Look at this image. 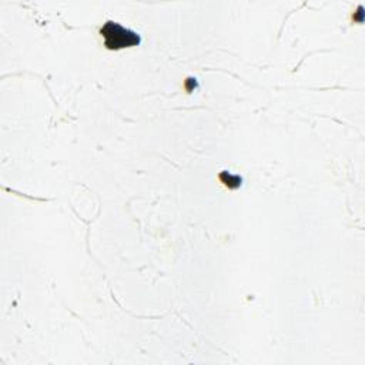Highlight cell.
<instances>
[{
  "instance_id": "obj_3",
  "label": "cell",
  "mask_w": 365,
  "mask_h": 365,
  "mask_svg": "<svg viewBox=\"0 0 365 365\" xmlns=\"http://www.w3.org/2000/svg\"><path fill=\"white\" fill-rule=\"evenodd\" d=\"M197 80L196 79H193V77H188L187 80H185V84H184V87H185V90L188 91V93H191L194 89H197Z\"/></svg>"
},
{
  "instance_id": "obj_1",
  "label": "cell",
  "mask_w": 365,
  "mask_h": 365,
  "mask_svg": "<svg viewBox=\"0 0 365 365\" xmlns=\"http://www.w3.org/2000/svg\"><path fill=\"white\" fill-rule=\"evenodd\" d=\"M100 34L104 40V47L107 50L130 49L141 43L140 34L112 20L103 24V27L100 29Z\"/></svg>"
},
{
  "instance_id": "obj_2",
  "label": "cell",
  "mask_w": 365,
  "mask_h": 365,
  "mask_svg": "<svg viewBox=\"0 0 365 365\" xmlns=\"http://www.w3.org/2000/svg\"><path fill=\"white\" fill-rule=\"evenodd\" d=\"M218 179H220V182H224L230 190H235V188L241 187V184H243V179L240 176L231 174L228 171H221L220 176H218Z\"/></svg>"
}]
</instances>
